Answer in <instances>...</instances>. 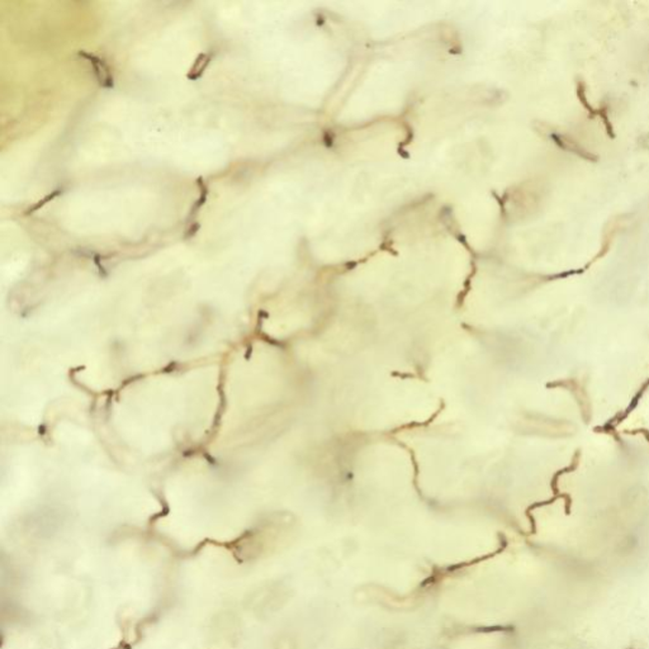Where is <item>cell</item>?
<instances>
[{"label":"cell","instance_id":"1","mask_svg":"<svg viewBox=\"0 0 649 649\" xmlns=\"http://www.w3.org/2000/svg\"><path fill=\"white\" fill-rule=\"evenodd\" d=\"M78 55L80 57L86 58L89 63L91 64L93 69H94V74L98 79V83L102 88L105 89H110L113 88V74L112 70H110L109 66L107 65L103 58L98 57V56L93 55V53L85 52V51H79Z\"/></svg>","mask_w":649,"mask_h":649},{"label":"cell","instance_id":"2","mask_svg":"<svg viewBox=\"0 0 649 649\" xmlns=\"http://www.w3.org/2000/svg\"><path fill=\"white\" fill-rule=\"evenodd\" d=\"M212 57H213V55H212V53H201V55H199L198 57H197L196 63L193 64V66L191 68V70H189V73H188V75H187V78H188L189 80H193V81L198 80V79L201 78L202 75H203V73H204V70H206L207 66L209 65V63H211Z\"/></svg>","mask_w":649,"mask_h":649},{"label":"cell","instance_id":"3","mask_svg":"<svg viewBox=\"0 0 649 649\" xmlns=\"http://www.w3.org/2000/svg\"><path fill=\"white\" fill-rule=\"evenodd\" d=\"M61 193H63V191H55V192H52V193L47 194V196L44 197V198L42 199V201H38V202H37L36 204H34L33 207H31V208H29L28 211H26V214H32V213H34V212L38 211L39 208H42V207H43V206H46V204H47V203H50L51 201H53V199H55L56 197L60 196Z\"/></svg>","mask_w":649,"mask_h":649},{"label":"cell","instance_id":"4","mask_svg":"<svg viewBox=\"0 0 649 649\" xmlns=\"http://www.w3.org/2000/svg\"><path fill=\"white\" fill-rule=\"evenodd\" d=\"M198 183H199V188H201V196H199L198 201L196 202V206H194V208L192 209V213H191L192 216H193V214H196V212L198 211V209L201 208L202 206H203L204 202H206V199H207V196H208V189H207V187H206V184H204V182H202V178H199Z\"/></svg>","mask_w":649,"mask_h":649},{"label":"cell","instance_id":"5","mask_svg":"<svg viewBox=\"0 0 649 649\" xmlns=\"http://www.w3.org/2000/svg\"><path fill=\"white\" fill-rule=\"evenodd\" d=\"M198 229H199V224L197 223V222H194L193 224H191V227H189L188 231H187V235L184 236V239H189V238H192V236H194V235H196L197 231H198Z\"/></svg>","mask_w":649,"mask_h":649}]
</instances>
